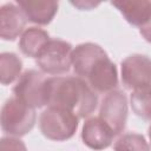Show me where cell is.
<instances>
[{"mask_svg":"<svg viewBox=\"0 0 151 151\" xmlns=\"http://www.w3.org/2000/svg\"><path fill=\"white\" fill-rule=\"evenodd\" d=\"M1 129L9 137L20 138L34 127L35 109L28 106L15 96L7 99L1 109Z\"/></svg>","mask_w":151,"mask_h":151,"instance_id":"2","label":"cell"},{"mask_svg":"<svg viewBox=\"0 0 151 151\" xmlns=\"http://www.w3.org/2000/svg\"><path fill=\"white\" fill-rule=\"evenodd\" d=\"M26 17L21 8L13 2L0 8V37L4 40H14L24 33Z\"/></svg>","mask_w":151,"mask_h":151,"instance_id":"10","label":"cell"},{"mask_svg":"<svg viewBox=\"0 0 151 151\" xmlns=\"http://www.w3.org/2000/svg\"><path fill=\"white\" fill-rule=\"evenodd\" d=\"M122 81L129 90L151 85V59L143 54H131L122 61Z\"/></svg>","mask_w":151,"mask_h":151,"instance_id":"6","label":"cell"},{"mask_svg":"<svg viewBox=\"0 0 151 151\" xmlns=\"http://www.w3.org/2000/svg\"><path fill=\"white\" fill-rule=\"evenodd\" d=\"M98 104L96 92L80 77H52L47 80V106L71 111L78 118H86Z\"/></svg>","mask_w":151,"mask_h":151,"instance_id":"1","label":"cell"},{"mask_svg":"<svg viewBox=\"0 0 151 151\" xmlns=\"http://www.w3.org/2000/svg\"><path fill=\"white\" fill-rule=\"evenodd\" d=\"M0 151H27V147L19 138L2 137L0 140Z\"/></svg>","mask_w":151,"mask_h":151,"instance_id":"18","label":"cell"},{"mask_svg":"<svg viewBox=\"0 0 151 151\" xmlns=\"http://www.w3.org/2000/svg\"><path fill=\"white\" fill-rule=\"evenodd\" d=\"M85 79L87 80V84L94 92H112L118 85L117 67L106 54L92 66Z\"/></svg>","mask_w":151,"mask_h":151,"instance_id":"8","label":"cell"},{"mask_svg":"<svg viewBox=\"0 0 151 151\" xmlns=\"http://www.w3.org/2000/svg\"><path fill=\"white\" fill-rule=\"evenodd\" d=\"M104 55H106V52L97 44L84 42L76 46L72 52V67L74 73L80 78H86L92 66Z\"/></svg>","mask_w":151,"mask_h":151,"instance_id":"13","label":"cell"},{"mask_svg":"<svg viewBox=\"0 0 151 151\" xmlns=\"http://www.w3.org/2000/svg\"><path fill=\"white\" fill-rule=\"evenodd\" d=\"M79 118L68 110L47 106L39 118V127L44 137L54 142H64L72 138L78 129Z\"/></svg>","mask_w":151,"mask_h":151,"instance_id":"3","label":"cell"},{"mask_svg":"<svg viewBox=\"0 0 151 151\" xmlns=\"http://www.w3.org/2000/svg\"><path fill=\"white\" fill-rule=\"evenodd\" d=\"M139 32H140L142 37H143L147 42H150V44H151V21H150L145 27L140 28V29H139Z\"/></svg>","mask_w":151,"mask_h":151,"instance_id":"20","label":"cell"},{"mask_svg":"<svg viewBox=\"0 0 151 151\" xmlns=\"http://www.w3.org/2000/svg\"><path fill=\"white\" fill-rule=\"evenodd\" d=\"M111 4L122 13L130 25L136 26L139 29L151 21L150 0H120L112 1Z\"/></svg>","mask_w":151,"mask_h":151,"instance_id":"11","label":"cell"},{"mask_svg":"<svg viewBox=\"0 0 151 151\" xmlns=\"http://www.w3.org/2000/svg\"><path fill=\"white\" fill-rule=\"evenodd\" d=\"M147 134H149V139H150V143H151V126L149 127V132H147Z\"/></svg>","mask_w":151,"mask_h":151,"instance_id":"21","label":"cell"},{"mask_svg":"<svg viewBox=\"0 0 151 151\" xmlns=\"http://www.w3.org/2000/svg\"><path fill=\"white\" fill-rule=\"evenodd\" d=\"M50 40L48 33L42 28L28 27L20 35L19 48L26 57L37 59Z\"/></svg>","mask_w":151,"mask_h":151,"instance_id":"14","label":"cell"},{"mask_svg":"<svg viewBox=\"0 0 151 151\" xmlns=\"http://www.w3.org/2000/svg\"><path fill=\"white\" fill-rule=\"evenodd\" d=\"M130 104L136 116L151 120V85L133 90L130 96Z\"/></svg>","mask_w":151,"mask_h":151,"instance_id":"16","label":"cell"},{"mask_svg":"<svg viewBox=\"0 0 151 151\" xmlns=\"http://www.w3.org/2000/svg\"><path fill=\"white\" fill-rule=\"evenodd\" d=\"M114 136L116 133L113 132V130L100 117L88 118L83 125V143L94 151L107 149L112 144Z\"/></svg>","mask_w":151,"mask_h":151,"instance_id":"9","label":"cell"},{"mask_svg":"<svg viewBox=\"0 0 151 151\" xmlns=\"http://www.w3.org/2000/svg\"><path fill=\"white\" fill-rule=\"evenodd\" d=\"M45 73L28 70L17 80L13 93L33 109H40L47 105V80Z\"/></svg>","mask_w":151,"mask_h":151,"instance_id":"5","label":"cell"},{"mask_svg":"<svg viewBox=\"0 0 151 151\" xmlns=\"http://www.w3.org/2000/svg\"><path fill=\"white\" fill-rule=\"evenodd\" d=\"M72 52L71 44L61 39H51L37 58V65L45 74L66 73L72 66Z\"/></svg>","mask_w":151,"mask_h":151,"instance_id":"4","label":"cell"},{"mask_svg":"<svg viewBox=\"0 0 151 151\" xmlns=\"http://www.w3.org/2000/svg\"><path fill=\"white\" fill-rule=\"evenodd\" d=\"M71 4L76 7H78L79 9H92L93 7L99 6V2H93V1H71Z\"/></svg>","mask_w":151,"mask_h":151,"instance_id":"19","label":"cell"},{"mask_svg":"<svg viewBox=\"0 0 151 151\" xmlns=\"http://www.w3.org/2000/svg\"><path fill=\"white\" fill-rule=\"evenodd\" d=\"M26 19L37 25L50 24L58 12L59 4L53 0H18L15 2Z\"/></svg>","mask_w":151,"mask_h":151,"instance_id":"12","label":"cell"},{"mask_svg":"<svg viewBox=\"0 0 151 151\" xmlns=\"http://www.w3.org/2000/svg\"><path fill=\"white\" fill-rule=\"evenodd\" d=\"M127 98L122 91L109 92L101 100L99 117L116 134L124 131L127 120Z\"/></svg>","mask_w":151,"mask_h":151,"instance_id":"7","label":"cell"},{"mask_svg":"<svg viewBox=\"0 0 151 151\" xmlns=\"http://www.w3.org/2000/svg\"><path fill=\"white\" fill-rule=\"evenodd\" d=\"M114 151H151L144 136L139 133H125L114 144Z\"/></svg>","mask_w":151,"mask_h":151,"instance_id":"17","label":"cell"},{"mask_svg":"<svg viewBox=\"0 0 151 151\" xmlns=\"http://www.w3.org/2000/svg\"><path fill=\"white\" fill-rule=\"evenodd\" d=\"M22 61L12 52H4L0 54V81L2 85L12 84L21 76Z\"/></svg>","mask_w":151,"mask_h":151,"instance_id":"15","label":"cell"}]
</instances>
